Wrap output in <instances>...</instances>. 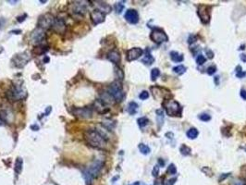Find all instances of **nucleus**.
Instances as JSON below:
<instances>
[{"label": "nucleus", "instance_id": "c03bdc74", "mask_svg": "<svg viewBox=\"0 0 246 185\" xmlns=\"http://www.w3.org/2000/svg\"><path fill=\"white\" fill-rule=\"evenodd\" d=\"M240 58H241V61L246 62V55H244V54H241V55H240Z\"/></svg>", "mask_w": 246, "mask_h": 185}, {"label": "nucleus", "instance_id": "f257e3e1", "mask_svg": "<svg viewBox=\"0 0 246 185\" xmlns=\"http://www.w3.org/2000/svg\"><path fill=\"white\" fill-rule=\"evenodd\" d=\"M84 140L86 143L95 148L104 149L107 146V139L102 134L95 130H88L84 134Z\"/></svg>", "mask_w": 246, "mask_h": 185}, {"label": "nucleus", "instance_id": "6ab92c4d", "mask_svg": "<svg viewBox=\"0 0 246 185\" xmlns=\"http://www.w3.org/2000/svg\"><path fill=\"white\" fill-rule=\"evenodd\" d=\"M97 3H99V4H97L98 8H99L98 9H99L100 11H102V12H104L105 14H106V12L107 13V12L111 11V7L108 4H107L105 2H101V1H97Z\"/></svg>", "mask_w": 246, "mask_h": 185}, {"label": "nucleus", "instance_id": "9d476101", "mask_svg": "<svg viewBox=\"0 0 246 185\" xmlns=\"http://www.w3.org/2000/svg\"><path fill=\"white\" fill-rule=\"evenodd\" d=\"M90 17H91V20L93 21V24L97 25V24H99V23H102L105 21L106 14L104 12L100 11L99 9H94V10L91 11Z\"/></svg>", "mask_w": 246, "mask_h": 185}, {"label": "nucleus", "instance_id": "ddd939ff", "mask_svg": "<svg viewBox=\"0 0 246 185\" xmlns=\"http://www.w3.org/2000/svg\"><path fill=\"white\" fill-rule=\"evenodd\" d=\"M10 95H11V98L15 101H18V100H21V99H23L26 97L27 94H26V91L23 90L22 88L21 87H14L10 92H9Z\"/></svg>", "mask_w": 246, "mask_h": 185}, {"label": "nucleus", "instance_id": "cd10ccee", "mask_svg": "<svg viewBox=\"0 0 246 185\" xmlns=\"http://www.w3.org/2000/svg\"><path fill=\"white\" fill-rule=\"evenodd\" d=\"M163 117H164L163 111H162L161 109L156 110V119H157V122L159 123V127H160V126L162 125V123H163Z\"/></svg>", "mask_w": 246, "mask_h": 185}, {"label": "nucleus", "instance_id": "dca6fc26", "mask_svg": "<svg viewBox=\"0 0 246 185\" xmlns=\"http://www.w3.org/2000/svg\"><path fill=\"white\" fill-rule=\"evenodd\" d=\"M107 58H108V60H110L111 62H113L115 64H119L121 59L120 54L119 51H117V50H112V51H110L107 54Z\"/></svg>", "mask_w": 246, "mask_h": 185}, {"label": "nucleus", "instance_id": "4be33fe9", "mask_svg": "<svg viewBox=\"0 0 246 185\" xmlns=\"http://www.w3.org/2000/svg\"><path fill=\"white\" fill-rule=\"evenodd\" d=\"M198 134H199V132H198V130H197V129H195V128H191L188 131H187V137L189 138V139H195L196 137L198 136Z\"/></svg>", "mask_w": 246, "mask_h": 185}, {"label": "nucleus", "instance_id": "72a5a7b5", "mask_svg": "<svg viewBox=\"0 0 246 185\" xmlns=\"http://www.w3.org/2000/svg\"><path fill=\"white\" fill-rule=\"evenodd\" d=\"M198 117H199V120H201L203 121H208L211 120V117L208 114H201V115H199Z\"/></svg>", "mask_w": 246, "mask_h": 185}, {"label": "nucleus", "instance_id": "37998d69", "mask_svg": "<svg viewBox=\"0 0 246 185\" xmlns=\"http://www.w3.org/2000/svg\"><path fill=\"white\" fill-rule=\"evenodd\" d=\"M228 176H229V173H226L225 175H221V177L219 178V182L222 181L223 180H225V179H226L227 177H228Z\"/></svg>", "mask_w": 246, "mask_h": 185}, {"label": "nucleus", "instance_id": "6e6552de", "mask_svg": "<svg viewBox=\"0 0 246 185\" xmlns=\"http://www.w3.org/2000/svg\"><path fill=\"white\" fill-rule=\"evenodd\" d=\"M198 16L204 24H207L210 21V8L206 5H200L197 9Z\"/></svg>", "mask_w": 246, "mask_h": 185}, {"label": "nucleus", "instance_id": "09e8293b", "mask_svg": "<svg viewBox=\"0 0 246 185\" xmlns=\"http://www.w3.org/2000/svg\"><path fill=\"white\" fill-rule=\"evenodd\" d=\"M245 170H246V167H245ZM245 179H246V170H245Z\"/></svg>", "mask_w": 246, "mask_h": 185}, {"label": "nucleus", "instance_id": "a878e982", "mask_svg": "<svg viewBox=\"0 0 246 185\" xmlns=\"http://www.w3.org/2000/svg\"><path fill=\"white\" fill-rule=\"evenodd\" d=\"M137 122H138V125L140 126V128H143L146 125H148L149 120L145 117H140V119L137 120Z\"/></svg>", "mask_w": 246, "mask_h": 185}, {"label": "nucleus", "instance_id": "f8f14e48", "mask_svg": "<svg viewBox=\"0 0 246 185\" xmlns=\"http://www.w3.org/2000/svg\"><path fill=\"white\" fill-rule=\"evenodd\" d=\"M124 17L125 20L130 24H136L139 21V14L135 9H128Z\"/></svg>", "mask_w": 246, "mask_h": 185}, {"label": "nucleus", "instance_id": "f3484780", "mask_svg": "<svg viewBox=\"0 0 246 185\" xmlns=\"http://www.w3.org/2000/svg\"><path fill=\"white\" fill-rule=\"evenodd\" d=\"M22 166H23V160L21 157H18L15 161V167H14V170L16 174H20L22 170Z\"/></svg>", "mask_w": 246, "mask_h": 185}, {"label": "nucleus", "instance_id": "2f4dec72", "mask_svg": "<svg viewBox=\"0 0 246 185\" xmlns=\"http://www.w3.org/2000/svg\"><path fill=\"white\" fill-rule=\"evenodd\" d=\"M205 61H206V58L203 55H198L197 58H196V63L198 65H203L205 63Z\"/></svg>", "mask_w": 246, "mask_h": 185}, {"label": "nucleus", "instance_id": "58836bf2", "mask_svg": "<svg viewBox=\"0 0 246 185\" xmlns=\"http://www.w3.org/2000/svg\"><path fill=\"white\" fill-rule=\"evenodd\" d=\"M195 40H196V36H194V35H191V36L189 37V39H188V43L191 45L192 43L195 42Z\"/></svg>", "mask_w": 246, "mask_h": 185}, {"label": "nucleus", "instance_id": "393cba45", "mask_svg": "<svg viewBox=\"0 0 246 185\" xmlns=\"http://www.w3.org/2000/svg\"><path fill=\"white\" fill-rule=\"evenodd\" d=\"M179 151H180V153H182V155H183V156H190L191 155V148L190 147H188L187 145H185V144H182V147L179 148Z\"/></svg>", "mask_w": 246, "mask_h": 185}, {"label": "nucleus", "instance_id": "f03ea898", "mask_svg": "<svg viewBox=\"0 0 246 185\" xmlns=\"http://www.w3.org/2000/svg\"><path fill=\"white\" fill-rule=\"evenodd\" d=\"M104 163L101 160H95L93 161L85 170H84V176L85 178V180L88 184L92 182V180L99 175L101 170L103 169Z\"/></svg>", "mask_w": 246, "mask_h": 185}, {"label": "nucleus", "instance_id": "f704fd0d", "mask_svg": "<svg viewBox=\"0 0 246 185\" xmlns=\"http://www.w3.org/2000/svg\"><path fill=\"white\" fill-rule=\"evenodd\" d=\"M216 71H217L216 66H211V67H209V68H207V74L208 75H213Z\"/></svg>", "mask_w": 246, "mask_h": 185}, {"label": "nucleus", "instance_id": "39448f33", "mask_svg": "<svg viewBox=\"0 0 246 185\" xmlns=\"http://www.w3.org/2000/svg\"><path fill=\"white\" fill-rule=\"evenodd\" d=\"M55 18L54 16L50 13H47V14H44L43 16H41L39 18V21H38V27L43 29V30H46V29H49V28H52L53 24H54V21H55Z\"/></svg>", "mask_w": 246, "mask_h": 185}, {"label": "nucleus", "instance_id": "4c0bfd02", "mask_svg": "<svg viewBox=\"0 0 246 185\" xmlns=\"http://www.w3.org/2000/svg\"><path fill=\"white\" fill-rule=\"evenodd\" d=\"M158 165H156L155 167H154V169H153V171H152V174H153V176L154 177H156V178H157V176H158V173H159V169H158Z\"/></svg>", "mask_w": 246, "mask_h": 185}, {"label": "nucleus", "instance_id": "20e7f679", "mask_svg": "<svg viewBox=\"0 0 246 185\" xmlns=\"http://www.w3.org/2000/svg\"><path fill=\"white\" fill-rule=\"evenodd\" d=\"M163 106H164V107H165L166 112L169 116H170V117L180 116L182 107H180V105L177 102L176 100L168 99L163 103Z\"/></svg>", "mask_w": 246, "mask_h": 185}, {"label": "nucleus", "instance_id": "de8ad7c7", "mask_svg": "<svg viewBox=\"0 0 246 185\" xmlns=\"http://www.w3.org/2000/svg\"><path fill=\"white\" fill-rule=\"evenodd\" d=\"M132 185H140V183H139V182L137 181L136 183H133V184H132Z\"/></svg>", "mask_w": 246, "mask_h": 185}, {"label": "nucleus", "instance_id": "1a4fd4ad", "mask_svg": "<svg viewBox=\"0 0 246 185\" xmlns=\"http://www.w3.org/2000/svg\"><path fill=\"white\" fill-rule=\"evenodd\" d=\"M45 37H46V35H45L44 30H43L39 27L32 31L31 35V42L34 44H36V45H40L41 43H43L45 40Z\"/></svg>", "mask_w": 246, "mask_h": 185}, {"label": "nucleus", "instance_id": "a211bd4d", "mask_svg": "<svg viewBox=\"0 0 246 185\" xmlns=\"http://www.w3.org/2000/svg\"><path fill=\"white\" fill-rule=\"evenodd\" d=\"M154 61H155V58H154V57L149 53V51L148 50H147L146 51V54H145V56L143 58V59H142V62L143 63H144L145 65H151V64H153L154 63Z\"/></svg>", "mask_w": 246, "mask_h": 185}, {"label": "nucleus", "instance_id": "7c9ffc66", "mask_svg": "<svg viewBox=\"0 0 246 185\" xmlns=\"http://www.w3.org/2000/svg\"><path fill=\"white\" fill-rule=\"evenodd\" d=\"M167 172H168L169 174H171V175H174V174L177 173V167H175L174 164H170V165L169 166Z\"/></svg>", "mask_w": 246, "mask_h": 185}, {"label": "nucleus", "instance_id": "2eb2a0df", "mask_svg": "<svg viewBox=\"0 0 246 185\" xmlns=\"http://www.w3.org/2000/svg\"><path fill=\"white\" fill-rule=\"evenodd\" d=\"M84 2H74L71 5V11L75 14L83 15L86 12V6L85 4H83Z\"/></svg>", "mask_w": 246, "mask_h": 185}, {"label": "nucleus", "instance_id": "7ed1b4c3", "mask_svg": "<svg viewBox=\"0 0 246 185\" xmlns=\"http://www.w3.org/2000/svg\"><path fill=\"white\" fill-rule=\"evenodd\" d=\"M108 94L117 101V102H121L124 98V91L122 88L121 83L119 81L112 82L108 88Z\"/></svg>", "mask_w": 246, "mask_h": 185}, {"label": "nucleus", "instance_id": "c756f323", "mask_svg": "<svg viewBox=\"0 0 246 185\" xmlns=\"http://www.w3.org/2000/svg\"><path fill=\"white\" fill-rule=\"evenodd\" d=\"M236 76L238 78H243L246 76V72L241 71V66H237L236 68Z\"/></svg>", "mask_w": 246, "mask_h": 185}, {"label": "nucleus", "instance_id": "5701e85b", "mask_svg": "<svg viewBox=\"0 0 246 185\" xmlns=\"http://www.w3.org/2000/svg\"><path fill=\"white\" fill-rule=\"evenodd\" d=\"M139 150H140V152L143 155H148L150 152H151V149L148 145H146L144 144H139Z\"/></svg>", "mask_w": 246, "mask_h": 185}, {"label": "nucleus", "instance_id": "e433bc0d", "mask_svg": "<svg viewBox=\"0 0 246 185\" xmlns=\"http://www.w3.org/2000/svg\"><path fill=\"white\" fill-rule=\"evenodd\" d=\"M231 185H246V181L242 180H234L231 182Z\"/></svg>", "mask_w": 246, "mask_h": 185}, {"label": "nucleus", "instance_id": "473e14b6", "mask_svg": "<svg viewBox=\"0 0 246 185\" xmlns=\"http://www.w3.org/2000/svg\"><path fill=\"white\" fill-rule=\"evenodd\" d=\"M164 180H165V177H164V176L156 178V180H155L154 185H165V181H164Z\"/></svg>", "mask_w": 246, "mask_h": 185}, {"label": "nucleus", "instance_id": "0eeeda50", "mask_svg": "<svg viewBox=\"0 0 246 185\" xmlns=\"http://www.w3.org/2000/svg\"><path fill=\"white\" fill-rule=\"evenodd\" d=\"M72 114L80 119H91L93 110L90 107H75L72 109Z\"/></svg>", "mask_w": 246, "mask_h": 185}, {"label": "nucleus", "instance_id": "a19ab883", "mask_svg": "<svg viewBox=\"0 0 246 185\" xmlns=\"http://www.w3.org/2000/svg\"><path fill=\"white\" fill-rule=\"evenodd\" d=\"M206 54H207V56H208L209 58H214V53H213V52L211 51V50H208V49H207V50H206Z\"/></svg>", "mask_w": 246, "mask_h": 185}, {"label": "nucleus", "instance_id": "ea45409f", "mask_svg": "<svg viewBox=\"0 0 246 185\" xmlns=\"http://www.w3.org/2000/svg\"><path fill=\"white\" fill-rule=\"evenodd\" d=\"M241 96L242 99L246 100V90H244V89L241 90Z\"/></svg>", "mask_w": 246, "mask_h": 185}, {"label": "nucleus", "instance_id": "412c9836", "mask_svg": "<svg viewBox=\"0 0 246 185\" xmlns=\"http://www.w3.org/2000/svg\"><path fill=\"white\" fill-rule=\"evenodd\" d=\"M138 111V105L135 102H130L128 106V112L130 115H134Z\"/></svg>", "mask_w": 246, "mask_h": 185}, {"label": "nucleus", "instance_id": "9b49d317", "mask_svg": "<svg viewBox=\"0 0 246 185\" xmlns=\"http://www.w3.org/2000/svg\"><path fill=\"white\" fill-rule=\"evenodd\" d=\"M143 54V49L140 47H133L128 50L127 52V60L128 61H133L138 59Z\"/></svg>", "mask_w": 246, "mask_h": 185}, {"label": "nucleus", "instance_id": "79ce46f5", "mask_svg": "<svg viewBox=\"0 0 246 185\" xmlns=\"http://www.w3.org/2000/svg\"><path fill=\"white\" fill-rule=\"evenodd\" d=\"M177 180V179L176 178H174V179H172V180H169V182H167V184L166 185H173L174 183H175V181Z\"/></svg>", "mask_w": 246, "mask_h": 185}, {"label": "nucleus", "instance_id": "c9c22d12", "mask_svg": "<svg viewBox=\"0 0 246 185\" xmlns=\"http://www.w3.org/2000/svg\"><path fill=\"white\" fill-rule=\"evenodd\" d=\"M139 97H140V99H142V100H145V99H147V98L149 97V93L147 92V91H143V92L140 94Z\"/></svg>", "mask_w": 246, "mask_h": 185}, {"label": "nucleus", "instance_id": "49530a36", "mask_svg": "<svg viewBox=\"0 0 246 185\" xmlns=\"http://www.w3.org/2000/svg\"><path fill=\"white\" fill-rule=\"evenodd\" d=\"M4 124V122H3V120L2 119H0V126H2Z\"/></svg>", "mask_w": 246, "mask_h": 185}, {"label": "nucleus", "instance_id": "423d86ee", "mask_svg": "<svg viewBox=\"0 0 246 185\" xmlns=\"http://www.w3.org/2000/svg\"><path fill=\"white\" fill-rule=\"evenodd\" d=\"M150 38L153 42H155L157 45H160L164 42L168 41V36L166 35V32L164 31L162 29H154L150 35Z\"/></svg>", "mask_w": 246, "mask_h": 185}, {"label": "nucleus", "instance_id": "4468645a", "mask_svg": "<svg viewBox=\"0 0 246 185\" xmlns=\"http://www.w3.org/2000/svg\"><path fill=\"white\" fill-rule=\"evenodd\" d=\"M52 29L60 35H63L66 31V23L62 19H56L54 21V24L52 26Z\"/></svg>", "mask_w": 246, "mask_h": 185}, {"label": "nucleus", "instance_id": "aec40b11", "mask_svg": "<svg viewBox=\"0 0 246 185\" xmlns=\"http://www.w3.org/2000/svg\"><path fill=\"white\" fill-rule=\"evenodd\" d=\"M170 58L174 62H182L183 60V56L176 51L170 52Z\"/></svg>", "mask_w": 246, "mask_h": 185}, {"label": "nucleus", "instance_id": "c85d7f7f", "mask_svg": "<svg viewBox=\"0 0 246 185\" xmlns=\"http://www.w3.org/2000/svg\"><path fill=\"white\" fill-rule=\"evenodd\" d=\"M159 75H160V71H159L157 68H154V69L151 71V78H152V81H156Z\"/></svg>", "mask_w": 246, "mask_h": 185}, {"label": "nucleus", "instance_id": "b1692460", "mask_svg": "<svg viewBox=\"0 0 246 185\" xmlns=\"http://www.w3.org/2000/svg\"><path fill=\"white\" fill-rule=\"evenodd\" d=\"M186 67H184L183 65H179V66H177V67H174L173 68V71L179 75H182L183 73H185L186 71Z\"/></svg>", "mask_w": 246, "mask_h": 185}, {"label": "nucleus", "instance_id": "a18cd8bd", "mask_svg": "<svg viewBox=\"0 0 246 185\" xmlns=\"http://www.w3.org/2000/svg\"><path fill=\"white\" fill-rule=\"evenodd\" d=\"M158 162H159V164H160L161 167H164V165H165V162L163 161L162 158H159V159H158Z\"/></svg>", "mask_w": 246, "mask_h": 185}, {"label": "nucleus", "instance_id": "bb28decb", "mask_svg": "<svg viewBox=\"0 0 246 185\" xmlns=\"http://www.w3.org/2000/svg\"><path fill=\"white\" fill-rule=\"evenodd\" d=\"M114 8H115V10H116V12L118 14H120L122 12V10L124 9V4H123V2H118V3L115 4Z\"/></svg>", "mask_w": 246, "mask_h": 185}]
</instances>
